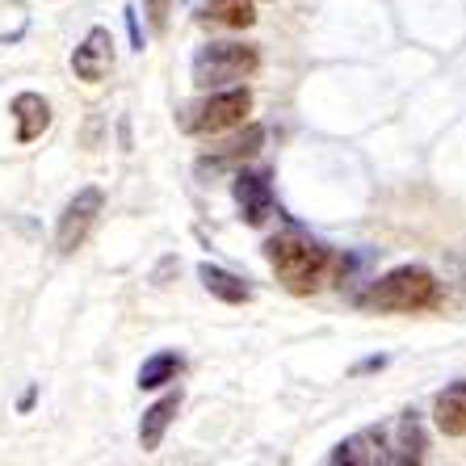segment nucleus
Here are the masks:
<instances>
[{
    "label": "nucleus",
    "mask_w": 466,
    "mask_h": 466,
    "mask_svg": "<svg viewBox=\"0 0 466 466\" xmlns=\"http://www.w3.org/2000/svg\"><path fill=\"white\" fill-rule=\"evenodd\" d=\"M265 257H269L278 282L290 294H315L324 286L328 269H332V248L311 236H303V231L273 236L269 244H265Z\"/></svg>",
    "instance_id": "obj_1"
},
{
    "label": "nucleus",
    "mask_w": 466,
    "mask_h": 466,
    "mask_svg": "<svg viewBox=\"0 0 466 466\" xmlns=\"http://www.w3.org/2000/svg\"><path fill=\"white\" fill-rule=\"evenodd\" d=\"M358 303L379 315H416V311H433L441 303V286L424 265H400V269L382 273Z\"/></svg>",
    "instance_id": "obj_2"
},
{
    "label": "nucleus",
    "mask_w": 466,
    "mask_h": 466,
    "mask_svg": "<svg viewBox=\"0 0 466 466\" xmlns=\"http://www.w3.org/2000/svg\"><path fill=\"white\" fill-rule=\"evenodd\" d=\"M260 67V51L248 43H207L194 55V85L223 88L236 80H248Z\"/></svg>",
    "instance_id": "obj_3"
},
{
    "label": "nucleus",
    "mask_w": 466,
    "mask_h": 466,
    "mask_svg": "<svg viewBox=\"0 0 466 466\" xmlns=\"http://www.w3.org/2000/svg\"><path fill=\"white\" fill-rule=\"evenodd\" d=\"M252 114V93L248 88H223V93H210L202 106L194 109V118L185 127L194 135H218V130H231Z\"/></svg>",
    "instance_id": "obj_4"
},
{
    "label": "nucleus",
    "mask_w": 466,
    "mask_h": 466,
    "mask_svg": "<svg viewBox=\"0 0 466 466\" xmlns=\"http://www.w3.org/2000/svg\"><path fill=\"white\" fill-rule=\"evenodd\" d=\"M101 207H106V194H101L97 185H88V189H80L72 202L64 207V215H59V231H55V248L64 252H76L80 244H85V236L93 231V223H97Z\"/></svg>",
    "instance_id": "obj_5"
},
{
    "label": "nucleus",
    "mask_w": 466,
    "mask_h": 466,
    "mask_svg": "<svg viewBox=\"0 0 466 466\" xmlns=\"http://www.w3.org/2000/svg\"><path fill=\"white\" fill-rule=\"evenodd\" d=\"M382 441H387V462H420L429 450V437L416 412H400L390 424H382Z\"/></svg>",
    "instance_id": "obj_6"
},
{
    "label": "nucleus",
    "mask_w": 466,
    "mask_h": 466,
    "mask_svg": "<svg viewBox=\"0 0 466 466\" xmlns=\"http://www.w3.org/2000/svg\"><path fill=\"white\" fill-rule=\"evenodd\" d=\"M109 67H114V34L106 25H93L85 34V43L76 46V55H72V72L88 85H97V80L109 76Z\"/></svg>",
    "instance_id": "obj_7"
},
{
    "label": "nucleus",
    "mask_w": 466,
    "mask_h": 466,
    "mask_svg": "<svg viewBox=\"0 0 466 466\" xmlns=\"http://www.w3.org/2000/svg\"><path fill=\"white\" fill-rule=\"evenodd\" d=\"M231 194H236V207H239V218L248 223V228H260L265 218L273 215V185H269V173H236V185H231Z\"/></svg>",
    "instance_id": "obj_8"
},
{
    "label": "nucleus",
    "mask_w": 466,
    "mask_h": 466,
    "mask_svg": "<svg viewBox=\"0 0 466 466\" xmlns=\"http://www.w3.org/2000/svg\"><path fill=\"white\" fill-rule=\"evenodd\" d=\"M265 147V127H244V135L239 139H231V143H223L218 152H210V156H202L198 160V177H218V173H228V168H239L244 160H252V156Z\"/></svg>",
    "instance_id": "obj_9"
},
{
    "label": "nucleus",
    "mask_w": 466,
    "mask_h": 466,
    "mask_svg": "<svg viewBox=\"0 0 466 466\" xmlns=\"http://www.w3.org/2000/svg\"><path fill=\"white\" fill-rule=\"evenodd\" d=\"M13 118H17V143H34L51 127V106H46L43 93H17L13 97Z\"/></svg>",
    "instance_id": "obj_10"
},
{
    "label": "nucleus",
    "mask_w": 466,
    "mask_h": 466,
    "mask_svg": "<svg viewBox=\"0 0 466 466\" xmlns=\"http://www.w3.org/2000/svg\"><path fill=\"white\" fill-rule=\"evenodd\" d=\"M433 420L445 437H466V379L450 382L433 400Z\"/></svg>",
    "instance_id": "obj_11"
},
{
    "label": "nucleus",
    "mask_w": 466,
    "mask_h": 466,
    "mask_svg": "<svg viewBox=\"0 0 466 466\" xmlns=\"http://www.w3.org/2000/svg\"><path fill=\"white\" fill-rule=\"evenodd\" d=\"M177 408H181V390H168L164 400H156L147 412H143V424H139V445L143 454H152V450H160L164 433H168V424H173Z\"/></svg>",
    "instance_id": "obj_12"
},
{
    "label": "nucleus",
    "mask_w": 466,
    "mask_h": 466,
    "mask_svg": "<svg viewBox=\"0 0 466 466\" xmlns=\"http://www.w3.org/2000/svg\"><path fill=\"white\" fill-rule=\"evenodd\" d=\"M332 462H387V441H382V429H361V433L345 437V441L332 450Z\"/></svg>",
    "instance_id": "obj_13"
},
{
    "label": "nucleus",
    "mask_w": 466,
    "mask_h": 466,
    "mask_svg": "<svg viewBox=\"0 0 466 466\" xmlns=\"http://www.w3.org/2000/svg\"><path fill=\"white\" fill-rule=\"evenodd\" d=\"M198 278H202V286H207L215 299H223V303H231V307L252 303V286L244 282V278H236V273H228L223 265L202 260V265H198Z\"/></svg>",
    "instance_id": "obj_14"
},
{
    "label": "nucleus",
    "mask_w": 466,
    "mask_h": 466,
    "mask_svg": "<svg viewBox=\"0 0 466 466\" xmlns=\"http://www.w3.org/2000/svg\"><path fill=\"white\" fill-rule=\"evenodd\" d=\"M202 22L228 25V30H248L257 22V9H252V0H207L202 5Z\"/></svg>",
    "instance_id": "obj_15"
},
{
    "label": "nucleus",
    "mask_w": 466,
    "mask_h": 466,
    "mask_svg": "<svg viewBox=\"0 0 466 466\" xmlns=\"http://www.w3.org/2000/svg\"><path fill=\"white\" fill-rule=\"evenodd\" d=\"M177 374H181V358H177L173 349H164V353H152V358L139 366V387L156 390V387H164V382H177Z\"/></svg>",
    "instance_id": "obj_16"
},
{
    "label": "nucleus",
    "mask_w": 466,
    "mask_h": 466,
    "mask_svg": "<svg viewBox=\"0 0 466 466\" xmlns=\"http://www.w3.org/2000/svg\"><path fill=\"white\" fill-rule=\"evenodd\" d=\"M143 9H147V22H152L156 34L168 30V13H173V0H143Z\"/></svg>",
    "instance_id": "obj_17"
},
{
    "label": "nucleus",
    "mask_w": 466,
    "mask_h": 466,
    "mask_svg": "<svg viewBox=\"0 0 466 466\" xmlns=\"http://www.w3.org/2000/svg\"><path fill=\"white\" fill-rule=\"evenodd\" d=\"M127 30H130V43H135V51H143V30H139V17H135V9H127Z\"/></svg>",
    "instance_id": "obj_18"
}]
</instances>
